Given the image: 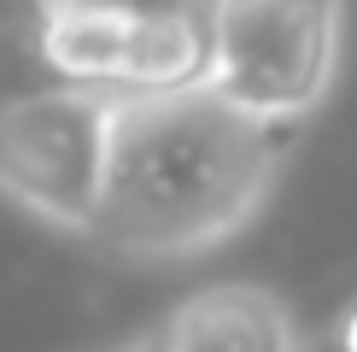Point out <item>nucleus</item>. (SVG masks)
<instances>
[{"instance_id": "1", "label": "nucleus", "mask_w": 357, "mask_h": 352, "mask_svg": "<svg viewBox=\"0 0 357 352\" xmlns=\"http://www.w3.org/2000/svg\"><path fill=\"white\" fill-rule=\"evenodd\" d=\"M287 135L217 94H135L117 106L94 241L117 258L170 264L241 235L264 212Z\"/></svg>"}, {"instance_id": "2", "label": "nucleus", "mask_w": 357, "mask_h": 352, "mask_svg": "<svg viewBox=\"0 0 357 352\" xmlns=\"http://www.w3.org/2000/svg\"><path fill=\"white\" fill-rule=\"evenodd\" d=\"M346 0H211V82L229 106L299 129L340 71Z\"/></svg>"}, {"instance_id": "3", "label": "nucleus", "mask_w": 357, "mask_h": 352, "mask_svg": "<svg viewBox=\"0 0 357 352\" xmlns=\"http://www.w3.org/2000/svg\"><path fill=\"white\" fill-rule=\"evenodd\" d=\"M123 94L47 88L0 106V194L29 217L70 235H94L106 194L112 124Z\"/></svg>"}, {"instance_id": "4", "label": "nucleus", "mask_w": 357, "mask_h": 352, "mask_svg": "<svg viewBox=\"0 0 357 352\" xmlns=\"http://www.w3.org/2000/svg\"><path fill=\"white\" fill-rule=\"evenodd\" d=\"M153 352H299V323L264 282H211L165 317Z\"/></svg>"}, {"instance_id": "5", "label": "nucleus", "mask_w": 357, "mask_h": 352, "mask_svg": "<svg viewBox=\"0 0 357 352\" xmlns=\"http://www.w3.org/2000/svg\"><path fill=\"white\" fill-rule=\"evenodd\" d=\"M334 346H340V352H357V305H351L346 317H340V329H334Z\"/></svg>"}, {"instance_id": "6", "label": "nucleus", "mask_w": 357, "mask_h": 352, "mask_svg": "<svg viewBox=\"0 0 357 352\" xmlns=\"http://www.w3.org/2000/svg\"><path fill=\"white\" fill-rule=\"evenodd\" d=\"M135 352H153V341H146V346H135Z\"/></svg>"}]
</instances>
